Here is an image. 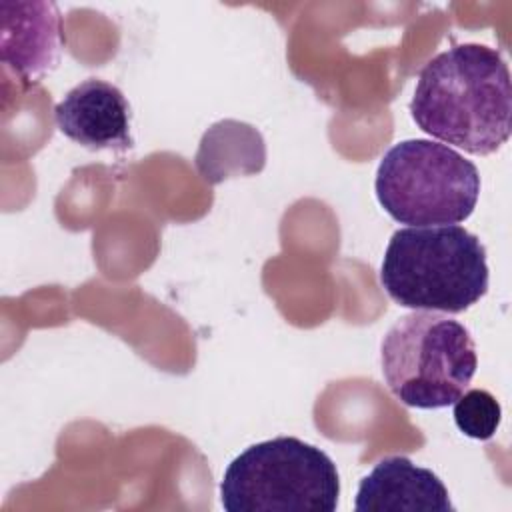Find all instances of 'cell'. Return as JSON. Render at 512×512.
<instances>
[{"mask_svg":"<svg viewBox=\"0 0 512 512\" xmlns=\"http://www.w3.org/2000/svg\"><path fill=\"white\" fill-rule=\"evenodd\" d=\"M54 120L64 136L90 150L132 148L130 104L110 82L88 78L74 86L54 108Z\"/></svg>","mask_w":512,"mask_h":512,"instance_id":"8992f818","label":"cell"},{"mask_svg":"<svg viewBox=\"0 0 512 512\" xmlns=\"http://www.w3.org/2000/svg\"><path fill=\"white\" fill-rule=\"evenodd\" d=\"M412 120L426 134L486 156L510 138L512 84L496 48L458 44L422 70L410 100Z\"/></svg>","mask_w":512,"mask_h":512,"instance_id":"6da1fadb","label":"cell"},{"mask_svg":"<svg viewBox=\"0 0 512 512\" xmlns=\"http://www.w3.org/2000/svg\"><path fill=\"white\" fill-rule=\"evenodd\" d=\"M338 496L332 458L294 436L248 446L228 464L220 484L226 512H334Z\"/></svg>","mask_w":512,"mask_h":512,"instance_id":"277c9868","label":"cell"},{"mask_svg":"<svg viewBox=\"0 0 512 512\" xmlns=\"http://www.w3.org/2000/svg\"><path fill=\"white\" fill-rule=\"evenodd\" d=\"M380 206L410 226H446L470 218L480 196L478 168L460 152L426 138L394 144L374 180Z\"/></svg>","mask_w":512,"mask_h":512,"instance_id":"5b68a950","label":"cell"},{"mask_svg":"<svg viewBox=\"0 0 512 512\" xmlns=\"http://www.w3.org/2000/svg\"><path fill=\"white\" fill-rule=\"evenodd\" d=\"M354 508L358 512H454L444 482L406 456L382 458L362 478Z\"/></svg>","mask_w":512,"mask_h":512,"instance_id":"ba28073f","label":"cell"},{"mask_svg":"<svg viewBox=\"0 0 512 512\" xmlns=\"http://www.w3.org/2000/svg\"><path fill=\"white\" fill-rule=\"evenodd\" d=\"M380 284L404 308L464 312L488 290L486 248L458 224L400 228L386 246Z\"/></svg>","mask_w":512,"mask_h":512,"instance_id":"7a4b0ae2","label":"cell"},{"mask_svg":"<svg viewBox=\"0 0 512 512\" xmlns=\"http://www.w3.org/2000/svg\"><path fill=\"white\" fill-rule=\"evenodd\" d=\"M452 416L462 434L476 440H488L498 430L502 408L488 390L472 388L454 402Z\"/></svg>","mask_w":512,"mask_h":512,"instance_id":"9c48e42d","label":"cell"},{"mask_svg":"<svg viewBox=\"0 0 512 512\" xmlns=\"http://www.w3.org/2000/svg\"><path fill=\"white\" fill-rule=\"evenodd\" d=\"M380 362L390 392L404 406L422 410L454 404L478 368L470 330L446 314L428 310L400 316L388 328Z\"/></svg>","mask_w":512,"mask_h":512,"instance_id":"3957f363","label":"cell"},{"mask_svg":"<svg viewBox=\"0 0 512 512\" xmlns=\"http://www.w3.org/2000/svg\"><path fill=\"white\" fill-rule=\"evenodd\" d=\"M2 62L30 84L50 72L62 50L60 14L52 2H2Z\"/></svg>","mask_w":512,"mask_h":512,"instance_id":"52a82bcc","label":"cell"}]
</instances>
